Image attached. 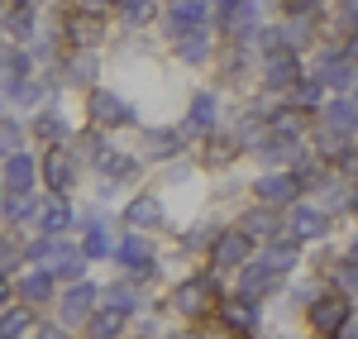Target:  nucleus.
<instances>
[{"mask_svg":"<svg viewBox=\"0 0 358 339\" xmlns=\"http://www.w3.org/2000/svg\"><path fill=\"white\" fill-rule=\"evenodd\" d=\"M349 205H354V210H358V182H354V201H349Z\"/></svg>","mask_w":358,"mask_h":339,"instance_id":"obj_12","label":"nucleus"},{"mask_svg":"<svg viewBox=\"0 0 358 339\" xmlns=\"http://www.w3.org/2000/svg\"><path fill=\"white\" fill-rule=\"evenodd\" d=\"M292 229H296V234H301V239H315V234H325V215H320V210H296V215H292Z\"/></svg>","mask_w":358,"mask_h":339,"instance_id":"obj_7","label":"nucleus"},{"mask_svg":"<svg viewBox=\"0 0 358 339\" xmlns=\"http://www.w3.org/2000/svg\"><path fill=\"white\" fill-rule=\"evenodd\" d=\"M182 53L192 57V62H201V57H206V34H196V29H192V34L182 38Z\"/></svg>","mask_w":358,"mask_h":339,"instance_id":"obj_11","label":"nucleus"},{"mask_svg":"<svg viewBox=\"0 0 358 339\" xmlns=\"http://www.w3.org/2000/svg\"><path fill=\"white\" fill-rule=\"evenodd\" d=\"M349 62H354L349 53L325 57V62L315 67V77H320V86H334V91H339V86H349V82H354V67H349Z\"/></svg>","mask_w":358,"mask_h":339,"instance_id":"obj_4","label":"nucleus"},{"mask_svg":"<svg viewBox=\"0 0 358 339\" xmlns=\"http://www.w3.org/2000/svg\"><path fill=\"white\" fill-rule=\"evenodd\" d=\"M334 163H339V172L358 177V143H344V148H334Z\"/></svg>","mask_w":358,"mask_h":339,"instance_id":"obj_10","label":"nucleus"},{"mask_svg":"<svg viewBox=\"0 0 358 339\" xmlns=\"http://www.w3.org/2000/svg\"><path fill=\"white\" fill-rule=\"evenodd\" d=\"M354 263H358V244H354Z\"/></svg>","mask_w":358,"mask_h":339,"instance_id":"obj_13","label":"nucleus"},{"mask_svg":"<svg viewBox=\"0 0 358 339\" xmlns=\"http://www.w3.org/2000/svg\"><path fill=\"white\" fill-rule=\"evenodd\" d=\"M296 192H301V187H296V177H263V182H258V196H263V201H273V205L292 201Z\"/></svg>","mask_w":358,"mask_h":339,"instance_id":"obj_6","label":"nucleus"},{"mask_svg":"<svg viewBox=\"0 0 358 339\" xmlns=\"http://www.w3.org/2000/svg\"><path fill=\"white\" fill-rule=\"evenodd\" d=\"M344 320H349V301H344V296H320V301H315V311H310V325H315L320 335L344 330Z\"/></svg>","mask_w":358,"mask_h":339,"instance_id":"obj_2","label":"nucleus"},{"mask_svg":"<svg viewBox=\"0 0 358 339\" xmlns=\"http://www.w3.org/2000/svg\"><path fill=\"white\" fill-rule=\"evenodd\" d=\"M301 82V57H296V48H282V53L268 57V86H296Z\"/></svg>","mask_w":358,"mask_h":339,"instance_id":"obj_3","label":"nucleus"},{"mask_svg":"<svg viewBox=\"0 0 358 339\" xmlns=\"http://www.w3.org/2000/svg\"><path fill=\"white\" fill-rule=\"evenodd\" d=\"M210 120H215V101H210V96H196V106H192V124H196V129H210Z\"/></svg>","mask_w":358,"mask_h":339,"instance_id":"obj_8","label":"nucleus"},{"mask_svg":"<svg viewBox=\"0 0 358 339\" xmlns=\"http://www.w3.org/2000/svg\"><path fill=\"white\" fill-rule=\"evenodd\" d=\"M172 20H177V24H187V29H196V24H201V5H196V0H177Z\"/></svg>","mask_w":358,"mask_h":339,"instance_id":"obj_9","label":"nucleus"},{"mask_svg":"<svg viewBox=\"0 0 358 339\" xmlns=\"http://www.w3.org/2000/svg\"><path fill=\"white\" fill-rule=\"evenodd\" d=\"M358 134V101H330L320 110V143L325 148H344Z\"/></svg>","mask_w":358,"mask_h":339,"instance_id":"obj_1","label":"nucleus"},{"mask_svg":"<svg viewBox=\"0 0 358 339\" xmlns=\"http://www.w3.org/2000/svg\"><path fill=\"white\" fill-rule=\"evenodd\" d=\"M248 258V234H224L220 244H215V263L220 268H234V263H244Z\"/></svg>","mask_w":358,"mask_h":339,"instance_id":"obj_5","label":"nucleus"}]
</instances>
